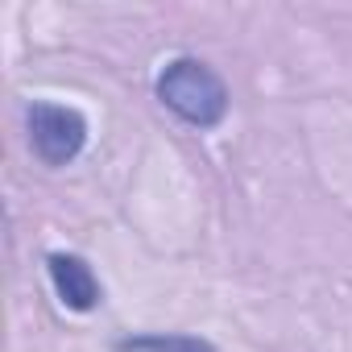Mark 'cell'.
I'll list each match as a JSON object with an SVG mask.
<instances>
[{
    "instance_id": "1",
    "label": "cell",
    "mask_w": 352,
    "mask_h": 352,
    "mask_svg": "<svg viewBox=\"0 0 352 352\" xmlns=\"http://www.w3.org/2000/svg\"><path fill=\"white\" fill-rule=\"evenodd\" d=\"M157 100L195 129H216L228 116V87L224 79L199 58H174L157 75Z\"/></svg>"
},
{
    "instance_id": "2",
    "label": "cell",
    "mask_w": 352,
    "mask_h": 352,
    "mask_svg": "<svg viewBox=\"0 0 352 352\" xmlns=\"http://www.w3.org/2000/svg\"><path fill=\"white\" fill-rule=\"evenodd\" d=\"M25 129H30V145L46 166H67L79 157V149L87 145V120L79 108L67 104H50L38 100L25 112Z\"/></svg>"
},
{
    "instance_id": "3",
    "label": "cell",
    "mask_w": 352,
    "mask_h": 352,
    "mask_svg": "<svg viewBox=\"0 0 352 352\" xmlns=\"http://www.w3.org/2000/svg\"><path fill=\"white\" fill-rule=\"evenodd\" d=\"M50 282H54L63 307H71V311H91L100 302V294H104L91 265L83 257H75V253H54L50 257Z\"/></svg>"
},
{
    "instance_id": "4",
    "label": "cell",
    "mask_w": 352,
    "mask_h": 352,
    "mask_svg": "<svg viewBox=\"0 0 352 352\" xmlns=\"http://www.w3.org/2000/svg\"><path fill=\"white\" fill-rule=\"evenodd\" d=\"M120 352H216V348L195 336H137V340H124Z\"/></svg>"
}]
</instances>
